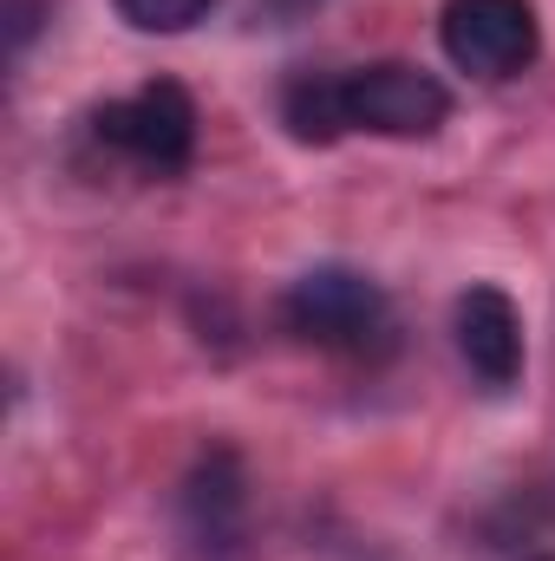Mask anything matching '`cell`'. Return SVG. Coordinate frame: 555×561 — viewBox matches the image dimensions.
I'll use <instances>...</instances> for the list:
<instances>
[{
    "instance_id": "cell-4",
    "label": "cell",
    "mask_w": 555,
    "mask_h": 561,
    "mask_svg": "<svg viewBox=\"0 0 555 561\" xmlns=\"http://www.w3.org/2000/svg\"><path fill=\"white\" fill-rule=\"evenodd\" d=\"M177 529L196 561H249V470L229 444H209L183 490H177Z\"/></svg>"
},
{
    "instance_id": "cell-3",
    "label": "cell",
    "mask_w": 555,
    "mask_h": 561,
    "mask_svg": "<svg viewBox=\"0 0 555 561\" xmlns=\"http://www.w3.org/2000/svg\"><path fill=\"white\" fill-rule=\"evenodd\" d=\"M438 39L444 59L471 79H517L543 53V26L530 0H444Z\"/></svg>"
},
{
    "instance_id": "cell-6",
    "label": "cell",
    "mask_w": 555,
    "mask_h": 561,
    "mask_svg": "<svg viewBox=\"0 0 555 561\" xmlns=\"http://www.w3.org/2000/svg\"><path fill=\"white\" fill-rule=\"evenodd\" d=\"M451 333H457V353H464V366L484 392L517 386V373H523V313L503 287H490V280L464 287L457 307H451Z\"/></svg>"
},
{
    "instance_id": "cell-2",
    "label": "cell",
    "mask_w": 555,
    "mask_h": 561,
    "mask_svg": "<svg viewBox=\"0 0 555 561\" xmlns=\"http://www.w3.org/2000/svg\"><path fill=\"white\" fill-rule=\"evenodd\" d=\"M86 131H92L99 150L138 163L150 176H177V170H190V157H196V105H190V92H183L177 79H150L132 99L99 105V112L86 118Z\"/></svg>"
},
{
    "instance_id": "cell-5",
    "label": "cell",
    "mask_w": 555,
    "mask_h": 561,
    "mask_svg": "<svg viewBox=\"0 0 555 561\" xmlns=\"http://www.w3.org/2000/svg\"><path fill=\"white\" fill-rule=\"evenodd\" d=\"M451 118V92L438 72L406 59H373L347 72V125L373 138H431Z\"/></svg>"
},
{
    "instance_id": "cell-9",
    "label": "cell",
    "mask_w": 555,
    "mask_h": 561,
    "mask_svg": "<svg viewBox=\"0 0 555 561\" xmlns=\"http://www.w3.org/2000/svg\"><path fill=\"white\" fill-rule=\"evenodd\" d=\"M33 26H39V0H7V46L13 53H26Z\"/></svg>"
},
{
    "instance_id": "cell-1",
    "label": "cell",
    "mask_w": 555,
    "mask_h": 561,
    "mask_svg": "<svg viewBox=\"0 0 555 561\" xmlns=\"http://www.w3.org/2000/svg\"><path fill=\"white\" fill-rule=\"evenodd\" d=\"M281 320H287L294 340H307L320 353H347V359H380L399 340L386 287L373 275H360V268H347V262H320V268L287 280Z\"/></svg>"
},
{
    "instance_id": "cell-8",
    "label": "cell",
    "mask_w": 555,
    "mask_h": 561,
    "mask_svg": "<svg viewBox=\"0 0 555 561\" xmlns=\"http://www.w3.org/2000/svg\"><path fill=\"white\" fill-rule=\"evenodd\" d=\"M112 7H118V20L138 26V33H190L196 20H209L216 0H112Z\"/></svg>"
},
{
    "instance_id": "cell-7",
    "label": "cell",
    "mask_w": 555,
    "mask_h": 561,
    "mask_svg": "<svg viewBox=\"0 0 555 561\" xmlns=\"http://www.w3.org/2000/svg\"><path fill=\"white\" fill-rule=\"evenodd\" d=\"M281 125L287 138L301 144H333L347 138V72H320V66H301L287 85H281Z\"/></svg>"
}]
</instances>
